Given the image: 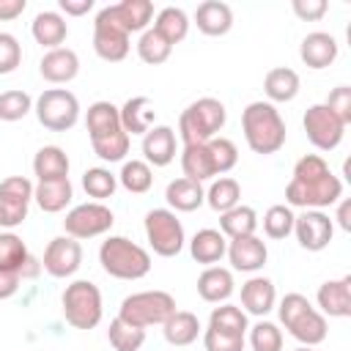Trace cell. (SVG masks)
<instances>
[{
    "instance_id": "cell-26",
    "label": "cell",
    "mask_w": 351,
    "mask_h": 351,
    "mask_svg": "<svg viewBox=\"0 0 351 351\" xmlns=\"http://www.w3.org/2000/svg\"><path fill=\"white\" fill-rule=\"evenodd\" d=\"M203 326H200V318L189 310H176L165 324H162V335L170 346L176 348H184V346H192L197 337H200Z\"/></svg>"
},
{
    "instance_id": "cell-38",
    "label": "cell",
    "mask_w": 351,
    "mask_h": 351,
    "mask_svg": "<svg viewBox=\"0 0 351 351\" xmlns=\"http://www.w3.org/2000/svg\"><path fill=\"white\" fill-rule=\"evenodd\" d=\"M239 200H241V186H239V181L230 178V176H219L217 181H211V186H208V192H206V203H208L217 214L230 211L233 206H239Z\"/></svg>"
},
{
    "instance_id": "cell-56",
    "label": "cell",
    "mask_w": 351,
    "mask_h": 351,
    "mask_svg": "<svg viewBox=\"0 0 351 351\" xmlns=\"http://www.w3.org/2000/svg\"><path fill=\"white\" fill-rule=\"evenodd\" d=\"M337 222H340L343 230H351V203H348V200L340 203V208H337Z\"/></svg>"
},
{
    "instance_id": "cell-27",
    "label": "cell",
    "mask_w": 351,
    "mask_h": 351,
    "mask_svg": "<svg viewBox=\"0 0 351 351\" xmlns=\"http://www.w3.org/2000/svg\"><path fill=\"white\" fill-rule=\"evenodd\" d=\"M225 252H228V239H225L217 228H203V230H197V233L192 236V241H189V255H192L197 263H203V266L219 263V261L225 258Z\"/></svg>"
},
{
    "instance_id": "cell-15",
    "label": "cell",
    "mask_w": 351,
    "mask_h": 351,
    "mask_svg": "<svg viewBox=\"0 0 351 351\" xmlns=\"http://www.w3.org/2000/svg\"><path fill=\"white\" fill-rule=\"evenodd\" d=\"M82 266V244L71 236H55L47 250H44V258H41V269L49 274V277H71L77 269Z\"/></svg>"
},
{
    "instance_id": "cell-33",
    "label": "cell",
    "mask_w": 351,
    "mask_h": 351,
    "mask_svg": "<svg viewBox=\"0 0 351 351\" xmlns=\"http://www.w3.org/2000/svg\"><path fill=\"white\" fill-rule=\"evenodd\" d=\"M71 197H74V186H71L69 178H60V181H38L33 186V200L47 214L63 211L71 203Z\"/></svg>"
},
{
    "instance_id": "cell-48",
    "label": "cell",
    "mask_w": 351,
    "mask_h": 351,
    "mask_svg": "<svg viewBox=\"0 0 351 351\" xmlns=\"http://www.w3.org/2000/svg\"><path fill=\"white\" fill-rule=\"evenodd\" d=\"M208 151H211V156H214L217 176L230 173V170L236 167V162H239V148H236V143L228 140V137H214V140H208Z\"/></svg>"
},
{
    "instance_id": "cell-4",
    "label": "cell",
    "mask_w": 351,
    "mask_h": 351,
    "mask_svg": "<svg viewBox=\"0 0 351 351\" xmlns=\"http://www.w3.org/2000/svg\"><path fill=\"white\" fill-rule=\"evenodd\" d=\"M101 269L115 280H143L151 271V255L126 236H110L99 247Z\"/></svg>"
},
{
    "instance_id": "cell-24",
    "label": "cell",
    "mask_w": 351,
    "mask_h": 351,
    "mask_svg": "<svg viewBox=\"0 0 351 351\" xmlns=\"http://www.w3.org/2000/svg\"><path fill=\"white\" fill-rule=\"evenodd\" d=\"M121 115V129L132 137V134H145L154 126L156 118V107L148 96H132L123 101V107H118Z\"/></svg>"
},
{
    "instance_id": "cell-31",
    "label": "cell",
    "mask_w": 351,
    "mask_h": 351,
    "mask_svg": "<svg viewBox=\"0 0 351 351\" xmlns=\"http://www.w3.org/2000/svg\"><path fill=\"white\" fill-rule=\"evenodd\" d=\"M165 200L170 206V211H195L206 203V189L203 184L197 181H189V178H176L167 184L165 189Z\"/></svg>"
},
{
    "instance_id": "cell-40",
    "label": "cell",
    "mask_w": 351,
    "mask_h": 351,
    "mask_svg": "<svg viewBox=\"0 0 351 351\" xmlns=\"http://www.w3.org/2000/svg\"><path fill=\"white\" fill-rule=\"evenodd\" d=\"M208 326H214V329H219V332H230V335H247V329H250V324H247V313L241 310V307H236V304H228V302H222L219 307H214L211 310V315H208Z\"/></svg>"
},
{
    "instance_id": "cell-18",
    "label": "cell",
    "mask_w": 351,
    "mask_h": 351,
    "mask_svg": "<svg viewBox=\"0 0 351 351\" xmlns=\"http://www.w3.org/2000/svg\"><path fill=\"white\" fill-rule=\"evenodd\" d=\"M318 313L329 318H348L351 315V274L340 280H326L318 285L315 293Z\"/></svg>"
},
{
    "instance_id": "cell-2",
    "label": "cell",
    "mask_w": 351,
    "mask_h": 351,
    "mask_svg": "<svg viewBox=\"0 0 351 351\" xmlns=\"http://www.w3.org/2000/svg\"><path fill=\"white\" fill-rule=\"evenodd\" d=\"M241 132L252 154L269 156L285 145V121L271 101H250L241 112Z\"/></svg>"
},
{
    "instance_id": "cell-3",
    "label": "cell",
    "mask_w": 351,
    "mask_h": 351,
    "mask_svg": "<svg viewBox=\"0 0 351 351\" xmlns=\"http://www.w3.org/2000/svg\"><path fill=\"white\" fill-rule=\"evenodd\" d=\"M277 313H280V324L302 346L315 348L318 343L326 340V329H329L326 326V315H321L318 307H313L307 296H302V293H285L280 299Z\"/></svg>"
},
{
    "instance_id": "cell-14",
    "label": "cell",
    "mask_w": 351,
    "mask_h": 351,
    "mask_svg": "<svg viewBox=\"0 0 351 351\" xmlns=\"http://www.w3.org/2000/svg\"><path fill=\"white\" fill-rule=\"evenodd\" d=\"M293 233H296V241H299L302 250L321 252V250L329 247V241L335 236V222H332L329 214L307 208L299 217H293Z\"/></svg>"
},
{
    "instance_id": "cell-13",
    "label": "cell",
    "mask_w": 351,
    "mask_h": 351,
    "mask_svg": "<svg viewBox=\"0 0 351 351\" xmlns=\"http://www.w3.org/2000/svg\"><path fill=\"white\" fill-rule=\"evenodd\" d=\"M33 200V184L25 176H8L0 181V217L3 228H16L27 219Z\"/></svg>"
},
{
    "instance_id": "cell-52",
    "label": "cell",
    "mask_w": 351,
    "mask_h": 351,
    "mask_svg": "<svg viewBox=\"0 0 351 351\" xmlns=\"http://www.w3.org/2000/svg\"><path fill=\"white\" fill-rule=\"evenodd\" d=\"M291 8H293V14H296L299 19H304V22H318V19L326 14L329 3H326V0H293Z\"/></svg>"
},
{
    "instance_id": "cell-10",
    "label": "cell",
    "mask_w": 351,
    "mask_h": 351,
    "mask_svg": "<svg viewBox=\"0 0 351 351\" xmlns=\"http://www.w3.org/2000/svg\"><path fill=\"white\" fill-rule=\"evenodd\" d=\"M93 49L107 63H121L129 55V33L118 25L110 5L99 8L93 19Z\"/></svg>"
},
{
    "instance_id": "cell-35",
    "label": "cell",
    "mask_w": 351,
    "mask_h": 351,
    "mask_svg": "<svg viewBox=\"0 0 351 351\" xmlns=\"http://www.w3.org/2000/svg\"><path fill=\"white\" fill-rule=\"evenodd\" d=\"M258 230V211L252 206H233L230 211L219 214V233L230 241V239H241V236H255Z\"/></svg>"
},
{
    "instance_id": "cell-25",
    "label": "cell",
    "mask_w": 351,
    "mask_h": 351,
    "mask_svg": "<svg viewBox=\"0 0 351 351\" xmlns=\"http://www.w3.org/2000/svg\"><path fill=\"white\" fill-rule=\"evenodd\" d=\"M195 25L203 36H225L233 27V8L222 0H206L195 11Z\"/></svg>"
},
{
    "instance_id": "cell-45",
    "label": "cell",
    "mask_w": 351,
    "mask_h": 351,
    "mask_svg": "<svg viewBox=\"0 0 351 351\" xmlns=\"http://www.w3.org/2000/svg\"><path fill=\"white\" fill-rule=\"evenodd\" d=\"M93 145V154L104 162H121L126 154H129V134L123 129L107 134V137H99V140H90Z\"/></svg>"
},
{
    "instance_id": "cell-30",
    "label": "cell",
    "mask_w": 351,
    "mask_h": 351,
    "mask_svg": "<svg viewBox=\"0 0 351 351\" xmlns=\"http://www.w3.org/2000/svg\"><path fill=\"white\" fill-rule=\"evenodd\" d=\"M181 170H184V178L197 181V184L214 178L217 167H214V156L208 151V143L184 145V151H181Z\"/></svg>"
},
{
    "instance_id": "cell-34",
    "label": "cell",
    "mask_w": 351,
    "mask_h": 351,
    "mask_svg": "<svg viewBox=\"0 0 351 351\" xmlns=\"http://www.w3.org/2000/svg\"><path fill=\"white\" fill-rule=\"evenodd\" d=\"M263 93L269 96V101H293L299 93V74L288 66H277L269 69L263 77Z\"/></svg>"
},
{
    "instance_id": "cell-20",
    "label": "cell",
    "mask_w": 351,
    "mask_h": 351,
    "mask_svg": "<svg viewBox=\"0 0 351 351\" xmlns=\"http://www.w3.org/2000/svg\"><path fill=\"white\" fill-rule=\"evenodd\" d=\"M299 58L307 69H326L337 60V38L324 30H313L299 44Z\"/></svg>"
},
{
    "instance_id": "cell-49",
    "label": "cell",
    "mask_w": 351,
    "mask_h": 351,
    "mask_svg": "<svg viewBox=\"0 0 351 351\" xmlns=\"http://www.w3.org/2000/svg\"><path fill=\"white\" fill-rule=\"evenodd\" d=\"M203 348L206 351H244V337L206 326L203 329Z\"/></svg>"
},
{
    "instance_id": "cell-17",
    "label": "cell",
    "mask_w": 351,
    "mask_h": 351,
    "mask_svg": "<svg viewBox=\"0 0 351 351\" xmlns=\"http://www.w3.org/2000/svg\"><path fill=\"white\" fill-rule=\"evenodd\" d=\"M228 261L236 271H261L269 261V250L258 236H241V239H230L228 241Z\"/></svg>"
},
{
    "instance_id": "cell-39",
    "label": "cell",
    "mask_w": 351,
    "mask_h": 351,
    "mask_svg": "<svg viewBox=\"0 0 351 351\" xmlns=\"http://www.w3.org/2000/svg\"><path fill=\"white\" fill-rule=\"evenodd\" d=\"M118 181H121V186H123L126 192H132V195H145V192L151 189V184H154V170H151L148 162L132 159V162H123V167H121V173H118Z\"/></svg>"
},
{
    "instance_id": "cell-51",
    "label": "cell",
    "mask_w": 351,
    "mask_h": 351,
    "mask_svg": "<svg viewBox=\"0 0 351 351\" xmlns=\"http://www.w3.org/2000/svg\"><path fill=\"white\" fill-rule=\"evenodd\" d=\"M346 126L351 123V88L348 85H337L329 96H326V101H324Z\"/></svg>"
},
{
    "instance_id": "cell-58",
    "label": "cell",
    "mask_w": 351,
    "mask_h": 351,
    "mask_svg": "<svg viewBox=\"0 0 351 351\" xmlns=\"http://www.w3.org/2000/svg\"><path fill=\"white\" fill-rule=\"evenodd\" d=\"M0 228H3V217H0Z\"/></svg>"
},
{
    "instance_id": "cell-19",
    "label": "cell",
    "mask_w": 351,
    "mask_h": 351,
    "mask_svg": "<svg viewBox=\"0 0 351 351\" xmlns=\"http://www.w3.org/2000/svg\"><path fill=\"white\" fill-rule=\"evenodd\" d=\"M38 74L52 82V85H66L80 74V58L74 49L69 47H58V49H47L41 63H38Z\"/></svg>"
},
{
    "instance_id": "cell-42",
    "label": "cell",
    "mask_w": 351,
    "mask_h": 351,
    "mask_svg": "<svg viewBox=\"0 0 351 351\" xmlns=\"http://www.w3.org/2000/svg\"><path fill=\"white\" fill-rule=\"evenodd\" d=\"M118 186V176H112L107 167H88L82 173V189L88 192V197H93L96 203L107 200L115 195Z\"/></svg>"
},
{
    "instance_id": "cell-36",
    "label": "cell",
    "mask_w": 351,
    "mask_h": 351,
    "mask_svg": "<svg viewBox=\"0 0 351 351\" xmlns=\"http://www.w3.org/2000/svg\"><path fill=\"white\" fill-rule=\"evenodd\" d=\"M85 129H88L90 140H99V137H107V134L118 132L121 129L118 107L112 101H93L88 107V115H85Z\"/></svg>"
},
{
    "instance_id": "cell-7",
    "label": "cell",
    "mask_w": 351,
    "mask_h": 351,
    "mask_svg": "<svg viewBox=\"0 0 351 351\" xmlns=\"http://www.w3.org/2000/svg\"><path fill=\"white\" fill-rule=\"evenodd\" d=\"M173 313H176V299L167 291H137V293H129L118 307V318L140 329H148L156 324L162 326Z\"/></svg>"
},
{
    "instance_id": "cell-6",
    "label": "cell",
    "mask_w": 351,
    "mask_h": 351,
    "mask_svg": "<svg viewBox=\"0 0 351 351\" xmlns=\"http://www.w3.org/2000/svg\"><path fill=\"white\" fill-rule=\"evenodd\" d=\"M60 310L66 324H71L74 329H96L104 307H101V291L90 282V280H74L66 285L63 296H60Z\"/></svg>"
},
{
    "instance_id": "cell-43",
    "label": "cell",
    "mask_w": 351,
    "mask_h": 351,
    "mask_svg": "<svg viewBox=\"0 0 351 351\" xmlns=\"http://www.w3.org/2000/svg\"><path fill=\"white\" fill-rule=\"evenodd\" d=\"M170 52H173V47H170L154 27L143 30V36H140V41H137V55H140L143 63L159 66V63H165V60L170 58Z\"/></svg>"
},
{
    "instance_id": "cell-54",
    "label": "cell",
    "mask_w": 351,
    "mask_h": 351,
    "mask_svg": "<svg viewBox=\"0 0 351 351\" xmlns=\"http://www.w3.org/2000/svg\"><path fill=\"white\" fill-rule=\"evenodd\" d=\"M19 291V274L0 269V299H11Z\"/></svg>"
},
{
    "instance_id": "cell-1",
    "label": "cell",
    "mask_w": 351,
    "mask_h": 351,
    "mask_svg": "<svg viewBox=\"0 0 351 351\" xmlns=\"http://www.w3.org/2000/svg\"><path fill=\"white\" fill-rule=\"evenodd\" d=\"M343 195V184L340 178L329 170L326 159L318 154H304L296 165H293V176L285 186V203L296 206V208H326L335 206Z\"/></svg>"
},
{
    "instance_id": "cell-29",
    "label": "cell",
    "mask_w": 351,
    "mask_h": 351,
    "mask_svg": "<svg viewBox=\"0 0 351 351\" xmlns=\"http://www.w3.org/2000/svg\"><path fill=\"white\" fill-rule=\"evenodd\" d=\"M30 33H33L36 44H41L47 49H58L69 36V25L58 11H41L30 22Z\"/></svg>"
},
{
    "instance_id": "cell-8",
    "label": "cell",
    "mask_w": 351,
    "mask_h": 351,
    "mask_svg": "<svg viewBox=\"0 0 351 351\" xmlns=\"http://www.w3.org/2000/svg\"><path fill=\"white\" fill-rule=\"evenodd\" d=\"M143 228H145V239H148L151 250L159 258H176L186 244L184 225L176 217V211H170V208H151L145 214Z\"/></svg>"
},
{
    "instance_id": "cell-44",
    "label": "cell",
    "mask_w": 351,
    "mask_h": 351,
    "mask_svg": "<svg viewBox=\"0 0 351 351\" xmlns=\"http://www.w3.org/2000/svg\"><path fill=\"white\" fill-rule=\"evenodd\" d=\"M293 217L296 214L291 211V206H285V203L271 206L263 214V233L269 239H285V236H291L293 233Z\"/></svg>"
},
{
    "instance_id": "cell-12",
    "label": "cell",
    "mask_w": 351,
    "mask_h": 351,
    "mask_svg": "<svg viewBox=\"0 0 351 351\" xmlns=\"http://www.w3.org/2000/svg\"><path fill=\"white\" fill-rule=\"evenodd\" d=\"M304 134L307 140L318 148V151H335L346 134V123L326 107V104H313L307 107L304 118H302Z\"/></svg>"
},
{
    "instance_id": "cell-5",
    "label": "cell",
    "mask_w": 351,
    "mask_h": 351,
    "mask_svg": "<svg viewBox=\"0 0 351 351\" xmlns=\"http://www.w3.org/2000/svg\"><path fill=\"white\" fill-rule=\"evenodd\" d=\"M225 121H228L225 104L219 99H214V96H203V99L192 101L178 115V134H181L184 145L208 143L222 132Z\"/></svg>"
},
{
    "instance_id": "cell-37",
    "label": "cell",
    "mask_w": 351,
    "mask_h": 351,
    "mask_svg": "<svg viewBox=\"0 0 351 351\" xmlns=\"http://www.w3.org/2000/svg\"><path fill=\"white\" fill-rule=\"evenodd\" d=\"M154 30H156L170 47H176V44H181V41L186 38V33H189V16H186L184 8L167 5V8H162V11L156 14Z\"/></svg>"
},
{
    "instance_id": "cell-22",
    "label": "cell",
    "mask_w": 351,
    "mask_h": 351,
    "mask_svg": "<svg viewBox=\"0 0 351 351\" xmlns=\"http://www.w3.org/2000/svg\"><path fill=\"white\" fill-rule=\"evenodd\" d=\"M236 282H233V271L225 266H206L197 277V296L208 304H222L233 296Z\"/></svg>"
},
{
    "instance_id": "cell-46",
    "label": "cell",
    "mask_w": 351,
    "mask_h": 351,
    "mask_svg": "<svg viewBox=\"0 0 351 351\" xmlns=\"http://www.w3.org/2000/svg\"><path fill=\"white\" fill-rule=\"evenodd\" d=\"M250 346L252 351H282V329L271 321H258L250 326Z\"/></svg>"
},
{
    "instance_id": "cell-28",
    "label": "cell",
    "mask_w": 351,
    "mask_h": 351,
    "mask_svg": "<svg viewBox=\"0 0 351 351\" xmlns=\"http://www.w3.org/2000/svg\"><path fill=\"white\" fill-rule=\"evenodd\" d=\"M110 11L129 36L148 30V22L154 19V3L151 0H121V3H112Z\"/></svg>"
},
{
    "instance_id": "cell-55",
    "label": "cell",
    "mask_w": 351,
    "mask_h": 351,
    "mask_svg": "<svg viewBox=\"0 0 351 351\" xmlns=\"http://www.w3.org/2000/svg\"><path fill=\"white\" fill-rule=\"evenodd\" d=\"M25 8H27V3H25V0H0V22L16 19Z\"/></svg>"
},
{
    "instance_id": "cell-50",
    "label": "cell",
    "mask_w": 351,
    "mask_h": 351,
    "mask_svg": "<svg viewBox=\"0 0 351 351\" xmlns=\"http://www.w3.org/2000/svg\"><path fill=\"white\" fill-rule=\"evenodd\" d=\"M19 63H22V44L16 41V36L0 30V74L16 71Z\"/></svg>"
},
{
    "instance_id": "cell-57",
    "label": "cell",
    "mask_w": 351,
    "mask_h": 351,
    "mask_svg": "<svg viewBox=\"0 0 351 351\" xmlns=\"http://www.w3.org/2000/svg\"><path fill=\"white\" fill-rule=\"evenodd\" d=\"M293 351H315V348H310V346H299V348H293Z\"/></svg>"
},
{
    "instance_id": "cell-21",
    "label": "cell",
    "mask_w": 351,
    "mask_h": 351,
    "mask_svg": "<svg viewBox=\"0 0 351 351\" xmlns=\"http://www.w3.org/2000/svg\"><path fill=\"white\" fill-rule=\"evenodd\" d=\"M143 162L154 165V167H165L176 159V132L165 123L159 126H151L145 134H143Z\"/></svg>"
},
{
    "instance_id": "cell-47",
    "label": "cell",
    "mask_w": 351,
    "mask_h": 351,
    "mask_svg": "<svg viewBox=\"0 0 351 351\" xmlns=\"http://www.w3.org/2000/svg\"><path fill=\"white\" fill-rule=\"evenodd\" d=\"M33 110V99L25 90H3L0 93V121H22Z\"/></svg>"
},
{
    "instance_id": "cell-16",
    "label": "cell",
    "mask_w": 351,
    "mask_h": 351,
    "mask_svg": "<svg viewBox=\"0 0 351 351\" xmlns=\"http://www.w3.org/2000/svg\"><path fill=\"white\" fill-rule=\"evenodd\" d=\"M0 269L14 271V274H19L22 280H25V277L30 280V277H36V274L41 271V263L30 255L27 244H25L16 233L5 230V233H0Z\"/></svg>"
},
{
    "instance_id": "cell-53",
    "label": "cell",
    "mask_w": 351,
    "mask_h": 351,
    "mask_svg": "<svg viewBox=\"0 0 351 351\" xmlns=\"http://www.w3.org/2000/svg\"><path fill=\"white\" fill-rule=\"evenodd\" d=\"M58 8L66 16H82L93 8V0H58Z\"/></svg>"
},
{
    "instance_id": "cell-23",
    "label": "cell",
    "mask_w": 351,
    "mask_h": 351,
    "mask_svg": "<svg viewBox=\"0 0 351 351\" xmlns=\"http://www.w3.org/2000/svg\"><path fill=\"white\" fill-rule=\"evenodd\" d=\"M277 304V288L269 277H250L241 285V307L250 315L263 318L266 313H271Z\"/></svg>"
},
{
    "instance_id": "cell-32",
    "label": "cell",
    "mask_w": 351,
    "mask_h": 351,
    "mask_svg": "<svg viewBox=\"0 0 351 351\" xmlns=\"http://www.w3.org/2000/svg\"><path fill=\"white\" fill-rule=\"evenodd\" d=\"M33 176L38 181H60L69 178V156L60 145H44L33 156Z\"/></svg>"
},
{
    "instance_id": "cell-11",
    "label": "cell",
    "mask_w": 351,
    "mask_h": 351,
    "mask_svg": "<svg viewBox=\"0 0 351 351\" xmlns=\"http://www.w3.org/2000/svg\"><path fill=\"white\" fill-rule=\"evenodd\" d=\"M112 222H115V214H112L104 203L90 200V203L74 206V208L66 214L63 230H66V236H71V239L80 241V239H96V236L107 233V230L112 228Z\"/></svg>"
},
{
    "instance_id": "cell-41",
    "label": "cell",
    "mask_w": 351,
    "mask_h": 351,
    "mask_svg": "<svg viewBox=\"0 0 351 351\" xmlns=\"http://www.w3.org/2000/svg\"><path fill=\"white\" fill-rule=\"evenodd\" d=\"M107 340L115 351H140L143 343H145V329L140 326H132L126 321H121L118 315L110 321V329H107Z\"/></svg>"
},
{
    "instance_id": "cell-9",
    "label": "cell",
    "mask_w": 351,
    "mask_h": 351,
    "mask_svg": "<svg viewBox=\"0 0 351 351\" xmlns=\"http://www.w3.org/2000/svg\"><path fill=\"white\" fill-rule=\"evenodd\" d=\"M36 118L49 132H69L80 121V101L66 88H49L33 101Z\"/></svg>"
}]
</instances>
